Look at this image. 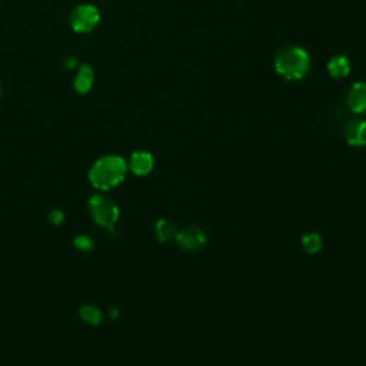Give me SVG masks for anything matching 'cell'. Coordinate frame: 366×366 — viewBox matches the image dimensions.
Masks as SVG:
<instances>
[{
    "label": "cell",
    "instance_id": "3957f363",
    "mask_svg": "<svg viewBox=\"0 0 366 366\" xmlns=\"http://www.w3.org/2000/svg\"><path fill=\"white\" fill-rule=\"evenodd\" d=\"M90 214L94 222L103 228L114 229L119 219V207L116 203L103 195H93L89 200Z\"/></svg>",
    "mask_w": 366,
    "mask_h": 366
},
{
    "label": "cell",
    "instance_id": "5b68a950",
    "mask_svg": "<svg viewBox=\"0 0 366 366\" xmlns=\"http://www.w3.org/2000/svg\"><path fill=\"white\" fill-rule=\"evenodd\" d=\"M175 240L179 243V246L183 250L197 252L199 249H202L206 245L207 236L202 228H199L196 225H189L178 232Z\"/></svg>",
    "mask_w": 366,
    "mask_h": 366
},
{
    "label": "cell",
    "instance_id": "7a4b0ae2",
    "mask_svg": "<svg viewBox=\"0 0 366 366\" xmlns=\"http://www.w3.org/2000/svg\"><path fill=\"white\" fill-rule=\"evenodd\" d=\"M275 69L288 80H299L307 75L310 58L299 46H285L275 59Z\"/></svg>",
    "mask_w": 366,
    "mask_h": 366
},
{
    "label": "cell",
    "instance_id": "9c48e42d",
    "mask_svg": "<svg viewBox=\"0 0 366 366\" xmlns=\"http://www.w3.org/2000/svg\"><path fill=\"white\" fill-rule=\"evenodd\" d=\"M73 86L78 93H87L93 86V69L87 65H82L75 78Z\"/></svg>",
    "mask_w": 366,
    "mask_h": 366
},
{
    "label": "cell",
    "instance_id": "ba28073f",
    "mask_svg": "<svg viewBox=\"0 0 366 366\" xmlns=\"http://www.w3.org/2000/svg\"><path fill=\"white\" fill-rule=\"evenodd\" d=\"M154 166V161H153V156L149 152H135L132 154V158L129 161V168L130 171L138 175V176H145L147 173L152 172Z\"/></svg>",
    "mask_w": 366,
    "mask_h": 366
},
{
    "label": "cell",
    "instance_id": "6da1fadb",
    "mask_svg": "<svg viewBox=\"0 0 366 366\" xmlns=\"http://www.w3.org/2000/svg\"><path fill=\"white\" fill-rule=\"evenodd\" d=\"M128 173V165L121 156L109 154L99 159L90 169L89 179L96 189L108 190L123 182Z\"/></svg>",
    "mask_w": 366,
    "mask_h": 366
},
{
    "label": "cell",
    "instance_id": "8992f818",
    "mask_svg": "<svg viewBox=\"0 0 366 366\" xmlns=\"http://www.w3.org/2000/svg\"><path fill=\"white\" fill-rule=\"evenodd\" d=\"M345 139L352 146H366V121L350 119L343 129Z\"/></svg>",
    "mask_w": 366,
    "mask_h": 366
},
{
    "label": "cell",
    "instance_id": "277c9868",
    "mask_svg": "<svg viewBox=\"0 0 366 366\" xmlns=\"http://www.w3.org/2000/svg\"><path fill=\"white\" fill-rule=\"evenodd\" d=\"M100 20L99 11L92 5H82L71 15V25L76 32L86 33L93 30Z\"/></svg>",
    "mask_w": 366,
    "mask_h": 366
},
{
    "label": "cell",
    "instance_id": "7c38bea8",
    "mask_svg": "<svg viewBox=\"0 0 366 366\" xmlns=\"http://www.w3.org/2000/svg\"><path fill=\"white\" fill-rule=\"evenodd\" d=\"M80 318L86 324L92 325V327H97L102 322V312L99 307H96L93 305H85L80 309Z\"/></svg>",
    "mask_w": 366,
    "mask_h": 366
},
{
    "label": "cell",
    "instance_id": "5bb4252c",
    "mask_svg": "<svg viewBox=\"0 0 366 366\" xmlns=\"http://www.w3.org/2000/svg\"><path fill=\"white\" fill-rule=\"evenodd\" d=\"M75 246L78 248V249H80V250H85V252H87V250H92L93 249V246H94V242L89 238V236H85V235H80V236H78L76 239H75Z\"/></svg>",
    "mask_w": 366,
    "mask_h": 366
},
{
    "label": "cell",
    "instance_id": "52a82bcc",
    "mask_svg": "<svg viewBox=\"0 0 366 366\" xmlns=\"http://www.w3.org/2000/svg\"><path fill=\"white\" fill-rule=\"evenodd\" d=\"M348 106L355 114H366V82L355 83L349 89Z\"/></svg>",
    "mask_w": 366,
    "mask_h": 366
},
{
    "label": "cell",
    "instance_id": "8fae6325",
    "mask_svg": "<svg viewBox=\"0 0 366 366\" xmlns=\"http://www.w3.org/2000/svg\"><path fill=\"white\" fill-rule=\"evenodd\" d=\"M328 71L332 78L341 79L349 75L350 72V63L345 56H335L328 63Z\"/></svg>",
    "mask_w": 366,
    "mask_h": 366
},
{
    "label": "cell",
    "instance_id": "4fadbf2b",
    "mask_svg": "<svg viewBox=\"0 0 366 366\" xmlns=\"http://www.w3.org/2000/svg\"><path fill=\"white\" fill-rule=\"evenodd\" d=\"M322 238L319 233L317 232H312V233H306L303 238H302V246L303 249L307 252V253H318L321 249H322Z\"/></svg>",
    "mask_w": 366,
    "mask_h": 366
},
{
    "label": "cell",
    "instance_id": "9a60e30c",
    "mask_svg": "<svg viewBox=\"0 0 366 366\" xmlns=\"http://www.w3.org/2000/svg\"><path fill=\"white\" fill-rule=\"evenodd\" d=\"M49 221L54 225H61L65 221V214L62 211H51L49 215Z\"/></svg>",
    "mask_w": 366,
    "mask_h": 366
},
{
    "label": "cell",
    "instance_id": "2e32d148",
    "mask_svg": "<svg viewBox=\"0 0 366 366\" xmlns=\"http://www.w3.org/2000/svg\"><path fill=\"white\" fill-rule=\"evenodd\" d=\"M66 65H68L69 68H73V66L76 65V59H75V58H69V61L66 62Z\"/></svg>",
    "mask_w": 366,
    "mask_h": 366
},
{
    "label": "cell",
    "instance_id": "30bf717a",
    "mask_svg": "<svg viewBox=\"0 0 366 366\" xmlns=\"http://www.w3.org/2000/svg\"><path fill=\"white\" fill-rule=\"evenodd\" d=\"M179 229L173 221L169 219H161L156 224V236L161 242H171L176 239Z\"/></svg>",
    "mask_w": 366,
    "mask_h": 366
}]
</instances>
